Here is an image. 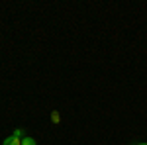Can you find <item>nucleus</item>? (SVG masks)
Segmentation results:
<instances>
[{"label":"nucleus","instance_id":"f257e3e1","mask_svg":"<svg viewBox=\"0 0 147 145\" xmlns=\"http://www.w3.org/2000/svg\"><path fill=\"white\" fill-rule=\"evenodd\" d=\"M2 145H22V139H18V137L10 135V137L4 139V143H2Z\"/></svg>","mask_w":147,"mask_h":145},{"label":"nucleus","instance_id":"f03ea898","mask_svg":"<svg viewBox=\"0 0 147 145\" xmlns=\"http://www.w3.org/2000/svg\"><path fill=\"white\" fill-rule=\"evenodd\" d=\"M22 145H37V141H35L34 137H24V139H22Z\"/></svg>","mask_w":147,"mask_h":145},{"label":"nucleus","instance_id":"7ed1b4c3","mask_svg":"<svg viewBox=\"0 0 147 145\" xmlns=\"http://www.w3.org/2000/svg\"><path fill=\"white\" fill-rule=\"evenodd\" d=\"M51 122H53V123H59V122H61V116H59V112H53V114H51Z\"/></svg>","mask_w":147,"mask_h":145},{"label":"nucleus","instance_id":"20e7f679","mask_svg":"<svg viewBox=\"0 0 147 145\" xmlns=\"http://www.w3.org/2000/svg\"><path fill=\"white\" fill-rule=\"evenodd\" d=\"M12 135L18 137V139H24V132H22V129H14V134H12Z\"/></svg>","mask_w":147,"mask_h":145},{"label":"nucleus","instance_id":"39448f33","mask_svg":"<svg viewBox=\"0 0 147 145\" xmlns=\"http://www.w3.org/2000/svg\"><path fill=\"white\" fill-rule=\"evenodd\" d=\"M137 145H147V143H137Z\"/></svg>","mask_w":147,"mask_h":145}]
</instances>
